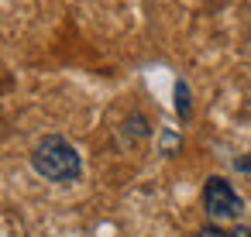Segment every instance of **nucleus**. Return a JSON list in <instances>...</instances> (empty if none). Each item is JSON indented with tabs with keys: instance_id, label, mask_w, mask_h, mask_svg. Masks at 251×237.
I'll return each mask as SVG.
<instances>
[{
	"instance_id": "1",
	"label": "nucleus",
	"mask_w": 251,
	"mask_h": 237,
	"mask_svg": "<svg viewBox=\"0 0 251 237\" xmlns=\"http://www.w3.org/2000/svg\"><path fill=\"white\" fill-rule=\"evenodd\" d=\"M31 168L49 179V182H76L83 175V158L79 151L62 138V134H45L35 148H31Z\"/></svg>"
},
{
	"instance_id": "2",
	"label": "nucleus",
	"mask_w": 251,
	"mask_h": 237,
	"mask_svg": "<svg viewBox=\"0 0 251 237\" xmlns=\"http://www.w3.org/2000/svg\"><path fill=\"white\" fill-rule=\"evenodd\" d=\"M203 206L213 220H237L244 213V199L234 192V186L220 175H210L203 186Z\"/></svg>"
},
{
	"instance_id": "3",
	"label": "nucleus",
	"mask_w": 251,
	"mask_h": 237,
	"mask_svg": "<svg viewBox=\"0 0 251 237\" xmlns=\"http://www.w3.org/2000/svg\"><path fill=\"white\" fill-rule=\"evenodd\" d=\"M189 110H193V103H189V86H186V79H179V83H176V114L186 120Z\"/></svg>"
},
{
	"instance_id": "4",
	"label": "nucleus",
	"mask_w": 251,
	"mask_h": 237,
	"mask_svg": "<svg viewBox=\"0 0 251 237\" xmlns=\"http://www.w3.org/2000/svg\"><path fill=\"white\" fill-rule=\"evenodd\" d=\"M158 148H162V155H176L179 151V134L176 131H162V138H158Z\"/></svg>"
},
{
	"instance_id": "5",
	"label": "nucleus",
	"mask_w": 251,
	"mask_h": 237,
	"mask_svg": "<svg viewBox=\"0 0 251 237\" xmlns=\"http://www.w3.org/2000/svg\"><path fill=\"white\" fill-rule=\"evenodd\" d=\"M196 237H230V234H224L220 227H213V223H210V227H203V230H200Z\"/></svg>"
},
{
	"instance_id": "6",
	"label": "nucleus",
	"mask_w": 251,
	"mask_h": 237,
	"mask_svg": "<svg viewBox=\"0 0 251 237\" xmlns=\"http://www.w3.org/2000/svg\"><path fill=\"white\" fill-rule=\"evenodd\" d=\"M234 165H237V172H248V175H251V155H244V158H237Z\"/></svg>"
},
{
	"instance_id": "7",
	"label": "nucleus",
	"mask_w": 251,
	"mask_h": 237,
	"mask_svg": "<svg viewBox=\"0 0 251 237\" xmlns=\"http://www.w3.org/2000/svg\"><path fill=\"white\" fill-rule=\"evenodd\" d=\"M230 237H251V223H241V227H237Z\"/></svg>"
}]
</instances>
